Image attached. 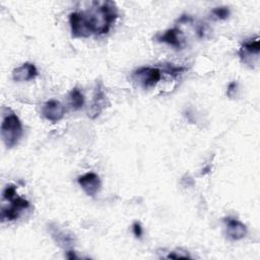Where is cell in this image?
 Returning <instances> with one entry per match:
<instances>
[{
  "mask_svg": "<svg viewBox=\"0 0 260 260\" xmlns=\"http://www.w3.org/2000/svg\"><path fill=\"white\" fill-rule=\"evenodd\" d=\"M166 257H167V258H173V259H178V258H191V256H190L186 251H181V250L171 251Z\"/></svg>",
  "mask_w": 260,
  "mask_h": 260,
  "instance_id": "ac0fdd59",
  "label": "cell"
},
{
  "mask_svg": "<svg viewBox=\"0 0 260 260\" xmlns=\"http://www.w3.org/2000/svg\"><path fill=\"white\" fill-rule=\"evenodd\" d=\"M132 231H133V234L136 238L140 239L142 234H143V231H142V226L141 224L138 222V221H135L133 224H132Z\"/></svg>",
  "mask_w": 260,
  "mask_h": 260,
  "instance_id": "ffe728a7",
  "label": "cell"
},
{
  "mask_svg": "<svg viewBox=\"0 0 260 260\" xmlns=\"http://www.w3.org/2000/svg\"><path fill=\"white\" fill-rule=\"evenodd\" d=\"M196 31L199 38H204L207 34H208V26L206 25V23H199L196 26Z\"/></svg>",
  "mask_w": 260,
  "mask_h": 260,
  "instance_id": "d6986e66",
  "label": "cell"
},
{
  "mask_svg": "<svg viewBox=\"0 0 260 260\" xmlns=\"http://www.w3.org/2000/svg\"><path fill=\"white\" fill-rule=\"evenodd\" d=\"M154 40L158 43L168 44L177 50H181L185 46V36L178 27H172L156 34Z\"/></svg>",
  "mask_w": 260,
  "mask_h": 260,
  "instance_id": "52a82bcc",
  "label": "cell"
},
{
  "mask_svg": "<svg viewBox=\"0 0 260 260\" xmlns=\"http://www.w3.org/2000/svg\"><path fill=\"white\" fill-rule=\"evenodd\" d=\"M68 99H69V105L74 111L81 109L84 105V96L77 87H74L70 90Z\"/></svg>",
  "mask_w": 260,
  "mask_h": 260,
  "instance_id": "5bb4252c",
  "label": "cell"
},
{
  "mask_svg": "<svg viewBox=\"0 0 260 260\" xmlns=\"http://www.w3.org/2000/svg\"><path fill=\"white\" fill-rule=\"evenodd\" d=\"M69 23L73 38H88L92 35L83 11L71 12L69 14Z\"/></svg>",
  "mask_w": 260,
  "mask_h": 260,
  "instance_id": "5b68a950",
  "label": "cell"
},
{
  "mask_svg": "<svg viewBox=\"0 0 260 260\" xmlns=\"http://www.w3.org/2000/svg\"><path fill=\"white\" fill-rule=\"evenodd\" d=\"M23 133L22 124L18 116L9 108L2 110L1 138L7 148L15 146Z\"/></svg>",
  "mask_w": 260,
  "mask_h": 260,
  "instance_id": "7a4b0ae2",
  "label": "cell"
},
{
  "mask_svg": "<svg viewBox=\"0 0 260 260\" xmlns=\"http://www.w3.org/2000/svg\"><path fill=\"white\" fill-rule=\"evenodd\" d=\"M49 232L54 241L61 247H69L73 244V236L63 230H60L56 224L49 225Z\"/></svg>",
  "mask_w": 260,
  "mask_h": 260,
  "instance_id": "4fadbf2b",
  "label": "cell"
},
{
  "mask_svg": "<svg viewBox=\"0 0 260 260\" xmlns=\"http://www.w3.org/2000/svg\"><path fill=\"white\" fill-rule=\"evenodd\" d=\"M42 115L48 121L56 123L63 119L65 115V108L59 101L49 100L43 105Z\"/></svg>",
  "mask_w": 260,
  "mask_h": 260,
  "instance_id": "9c48e42d",
  "label": "cell"
},
{
  "mask_svg": "<svg viewBox=\"0 0 260 260\" xmlns=\"http://www.w3.org/2000/svg\"><path fill=\"white\" fill-rule=\"evenodd\" d=\"M260 50V45H259V38L256 37L255 39H250L247 40L243 43L242 47L240 48L238 54L240 56V59L242 62L245 64L251 65V59L252 56H258Z\"/></svg>",
  "mask_w": 260,
  "mask_h": 260,
  "instance_id": "8fae6325",
  "label": "cell"
},
{
  "mask_svg": "<svg viewBox=\"0 0 260 260\" xmlns=\"http://www.w3.org/2000/svg\"><path fill=\"white\" fill-rule=\"evenodd\" d=\"M77 182L84 191V193L91 197H93L101 190L102 187L100 177L93 172H88L79 176L77 178Z\"/></svg>",
  "mask_w": 260,
  "mask_h": 260,
  "instance_id": "ba28073f",
  "label": "cell"
},
{
  "mask_svg": "<svg viewBox=\"0 0 260 260\" xmlns=\"http://www.w3.org/2000/svg\"><path fill=\"white\" fill-rule=\"evenodd\" d=\"M16 196H17V194H16V187H15L14 185H11V184L7 185V186L4 188L3 192H2V197H3V199H5V200H7V201L12 200V199H13L14 197H16Z\"/></svg>",
  "mask_w": 260,
  "mask_h": 260,
  "instance_id": "e0dca14e",
  "label": "cell"
},
{
  "mask_svg": "<svg viewBox=\"0 0 260 260\" xmlns=\"http://www.w3.org/2000/svg\"><path fill=\"white\" fill-rule=\"evenodd\" d=\"M28 207H29V202L26 199L16 196L9 201L8 207H2L1 219L2 221L15 220Z\"/></svg>",
  "mask_w": 260,
  "mask_h": 260,
  "instance_id": "8992f818",
  "label": "cell"
},
{
  "mask_svg": "<svg viewBox=\"0 0 260 260\" xmlns=\"http://www.w3.org/2000/svg\"><path fill=\"white\" fill-rule=\"evenodd\" d=\"M109 105L108 98L105 91V86L102 81H98L94 87L92 101L89 106L87 116L90 119H95L101 115V113L105 110V108Z\"/></svg>",
  "mask_w": 260,
  "mask_h": 260,
  "instance_id": "277c9868",
  "label": "cell"
},
{
  "mask_svg": "<svg viewBox=\"0 0 260 260\" xmlns=\"http://www.w3.org/2000/svg\"><path fill=\"white\" fill-rule=\"evenodd\" d=\"M188 68L185 67V66H176L174 64H165V66H164V72L173 76V77L178 76L179 74L183 73Z\"/></svg>",
  "mask_w": 260,
  "mask_h": 260,
  "instance_id": "2e32d148",
  "label": "cell"
},
{
  "mask_svg": "<svg viewBox=\"0 0 260 260\" xmlns=\"http://www.w3.org/2000/svg\"><path fill=\"white\" fill-rule=\"evenodd\" d=\"M238 88V82L237 81H232L229 86H228V90H226V95L229 98H233L236 94Z\"/></svg>",
  "mask_w": 260,
  "mask_h": 260,
  "instance_id": "44dd1931",
  "label": "cell"
},
{
  "mask_svg": "<svg viewBox=\"0 0 260 260\" xmlns=\"http://www.w3.org/2000/svg\"><path fill=\"white\" fill-rule=\"evenodd\" d=\"M223 222L225 226V234L228 238H230L231 240L239 241L244 239L247 236L248 229L246 224H244L239 219L228 216L223 218Z\"/></svg>",
  "mask_w": 260,
  "mask_h": 260,
  "instance_id": "30bf717a",
  "label": "cell"
},
{
  "mask_svg": "<svg viewBox=\"0 0 260 260\" xmlns=\"http://www.w3.org/2000/svg\"><path fill=\"white\" fill-rule=\"evenodd\" d=\"M161 78V72L156 67L143 66L134 70L131 74V79L144 89L151 88Z\"/></svg>",
  "mask_w": 260,
  "mask_h": 260,
  "instance_id": "3957f363",
  "label": "cell"
},
{
  "mask_svg": "<svg viewBox=\"0 0 260 260\" xmlns=\"http://www.w3.org/2000/svg\"><path fill=\"white\" fill-rule=\"evenodd\" d=\"M91 11H83L92 35L109 32L112 24L118 18V8L113 1L92 2Z\"/></svg>",
  "mask_w": 260,
  "mask_h": 260,
  "instance_id": "6da1fadb",
  "label": "cell"
},
{
  "mask_svg": "<svg viewBox=\"0 0 260 260\" xmlns=\"http://www.w3.org/2000/svg\"><path fill=\"white\" fill-rule=\"evenodd\" d=\"M231 14L230 8L226 6H219V7H215L211 10V16L213 19L216 20H223L226 19Z\"/></svg>",
  "mask_w": 260,
  "mask_h": 260,
  "instance_id": "9a60e30c",
  "label": "cell"
},
{
  "mask_svg": "<svg viewBox=\"0 0 260 260\" xmlns=\"http://www.w3.org/2000/svg\"><path fill=\"white\" fill-rule=\"evenodd\" d=\"M39 72L35 64L25 62L22 65L16 67L12 71V78L14 81L23 82L35 79L38 76Z\"/></svg>",
  "mask_w": 260,
  "mask_h": 260,
  "instance_id": "7c38bea8",
  "label": "cell"
},
{
  "mask_svg": "<svg viewBox=\"0 0 260 260\" xmlns=\"http://www.w3.org/2000/svg\"><path fill=\"white\" fill-rule=\"evenodd\" d=\"M66 258H68V259H77L78 257L75 255V252H74V251L68 250V251L66 252Z\"/></svg>",
  "mask_w": 260,
  "mask_h": 260,
  "instance_id": "7402d4cb",
  "label": "cell"
}]
</instances>
